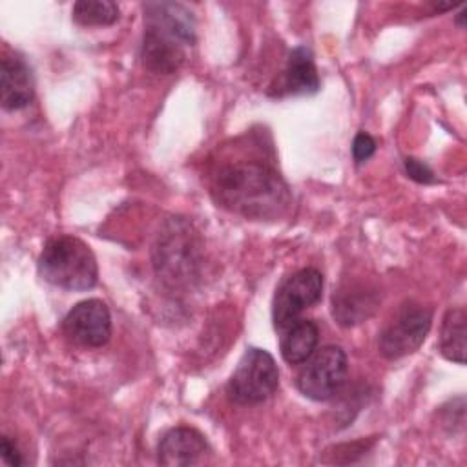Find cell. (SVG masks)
Wrapping results in <instances>:
<instances>
[{"label":"cell","instance_id":"1","mask_svg":"<svg viewBox=\"0 0 467 467\" xmlns=\"http://www.w3.org/2000/svg\"><path fill=\"white\" fill-rule=\"evenodd\" d=\"M210 192L217 204L248 219H275L288 202V186L279 171L261 159H237L219 164Z\"/></svg>","mask_w":467,"mask_h":467},{"label":"cell","instance_id":"2","mask_svg":"<svg viewBox=\"0 0 467 467\" xmlns=\"http://www.w3.org/2000/svg\"><path fill=\"white\" fill-rule=\"evenodd\" d=\"M195 42L192 13L175 2L144 4V35L140 58L153 73H175L186 60V47Z\"/></svg>","mask_w":467,"mask_h":467},{"label":"cell","instance_id":"3","mask_svg":"<svg viewBox=\"0 0 467 467\" xmlns=\"http://www.w3.org/2000/svg\"><path fill=\"white\" fill-rule=\"evenodd\" d=\"M201 241L192 224L181 217L170 219L153 246L157 275L171 288L190 286L202 265Z\"/></svg>","mask_w":467,"mask_h":467},{"label":"cell","instance_id":"4","mask_svg":"<svg viewBox=\"0 0 467 467\" xmlns=\"http://www.w3.org/2000/svg\"><path fill=\"white\" fill-rule=\"evenodd\" d=\"M38 274L64 290H89L97 285L99 266L91 248L78 237L55 235L38 255Z\"/></svg>","mask_w":467,"mask_h":467},{"label":"cell","instance_id":"5","mask_svg":"<svg viewBox=\"0 0 467 467\" xmlns=\"http://www.w3.org/2000/svg\"><path fill=\"white\" fill-rule=\"evenodd\" d=\"M279 387V370L270 352L250 347L241 356L228 379L226 394L235 405H257L266 401Z\"/></svg>","mask_w":467,"mask_h":467},{"label":"cell","instance_id":"6","mask_svg":"<svg viewBox=\"0 0 467 467\" xmlns=\"http://www.w3.org/2000/svg\"><path fill=\"white\" fill-rule=\"evenodd\" d=\"M432 323V310L414 301L403 303L379 332L378 347L383 358L400 359L420 348Z\"/></svg>","mask_w":467,"mask_h":467},{"label":"cell","instance_id":"7","mask_svg":"<svg viewBox=\"0 0 467 467\" xmlns=\"http://www.w3.org/2000/svg\"><path fill=\"white\" fill-rule=\"evenodd\" d=\"M347 372L345 350L337 345H327L305 361L297 374V389L314 401H327L343 389Z\"/></svg>","mask_w":467,"mask_h":467},{"label":"cell","instance_id":"8","mask_svg":"<svg viewBox=\"0 0 467 467\" xmlns=\"http://www.w3.org/2000/svg\"><path fill=\"white\" fill-rule=\"evenodd\" d=\"M323 294V274L317 268H301L286 277L277 288L272 303V321L275 330L283 332L294 325L299 316L314 306Z\"/></svg>","mask_w":467,"mask_h":467},{"label":"cell","instance_id":"9","mask_svg":"<svg viewBox=\"0 0 467 467\" xmlns=\"http://www.w3.org/2000/svg\"><path fill=\"white\" fill-rule=\"evenodd\" d=\"M66 337L80 347H102L111 336V314L104 301L86 299L77 303L62 319Z\"/></svg>","mask_w":467,"mask_h":467},{"label":"cell","instance_id":"10","mask_svg":"<svg viewBox=\"0 0 467 467\" xmlns=\"http://www.w3.org/2000/svg\"><path fill=\"white\" fill-rule=\"evenodd\" d=\"M208 451L204 436L193 427H173L159 441L157 460L162 465H193Z\"/></svg>","mask_w":467,"mask_h":467},{"label":"cell","instance_id":"11","mask_svg":"<svg viewBox=\"0 0 467 467\" xmlns=\"http://www.w3.org/2000/svg\"><path fill=\"white\" fill-rule=\"evenodd\" d=\"M0 89L4 109L15 111L26 108L35 95L31 69L16 53L2 57L0 67Z\"/></svg>","mask_w":467,"mask_h":467},{"label":"cell","instance_id":"12","mask_svg":"<svg viewBox=\"0 0 467 467\" xmlns=\"http://www.w3.org/2000/svg\"><path fill=\"white\" fill-rule=\"evenodd\" d=\"M378 292L363 283L343 285L332 296V314L341 327H354L365 321L378 306Z\"/></svg>","mask_w":467,"mask_h":467},{"label":"cell","instance_id":"13","mask_svg":"<svg viewBox=\"0 0 467 467\" xmlns=\"http://www.w3.org/2000/svg\"><path fill=\"white\" fill-rule=\"evenodd\" d=\"M283 86L290 95H312L319 89V75L310 47L297 46L292 49L285 67Z\"/></svg>","mask_w":467,"mask_h":467},{"label":"cell","instance_id":"14","mask_svg":"<svg viewBox=\"0 0 467 467\" xmlns=\"http://www.w3.org/2000/svg\"><path fill=\"white\" fill-rule=\"evenodd\" d=\"M319 341V328L312 319H297L283 330L281 356L288 365L305 363L316 350Z\"/></svg>","mask_w":467,"mask_h":467},{"label":"cell","instance_id":"15","mask_svg":"<svg viewBox=\"0 0 467 467\" xmlns=\"http://www.w3.org/2000/svg\"><path fill=\"white\" fill-rule=\"evenodd\" d=\"M441 354L460 365L465 363V310L462 306L449 308L440 330Z\"/></svg>","mask_w":467,"mask_h":467},{"label":"cell","instance_id":"16","mask_svg":"<svg viewBox=\"0 0 467 467\" xmlns=\"http://www.w3.org/2000/svg\"><path fill=\"white\" fill-rule=\"evenodd\" d=\"M119 18V5L111 0H78L73 20L80 26H111Z\"/></svg>","mask_w":467,"mask_h":467},{"label":"cell","instance_id":"17","mask_svg":"<svg viewBox=\"0 0 467 467\" xmlns=\"http://www.w3.org/2000/svg\"><path fill=\"white\" fill-rule=\"evenodd\" d=\"M374 151H376V140L368 133L359 131L352 140V157L356 164L368 161L374 155Z\"/></svg>","mask_w":467,"mask_h":467},{"label":"cell","instance_id":"18","mask_svg":"<svg viewBox=\"0 0 467 467\" xmlns=\"http://www.w3.org/2000/svg\"><path fill=\"white\" fill-rule=\"evenodd\" d=\"M405 171H407V175H409L412 181H416V182L429 184V182H434V181H436L432 170H431L425 162H421V161H418V159H414V157L405 159Z\"/></svg>","mask_w":467,"mask_h":467},{"label":"cell","instance_id":"19","mask_svg":"<svg viewBox=\"0 0 467 467\" xmlns=\"http://www.w3.org/2000/svg\"><path fill=\"white\" fill-rule=\"evenodd\" d=\"M0 454H2V460H4L7 465H11V467H20V465L24 463L22 454L18 452L16 445H15L7 436H2Z\"/></svg>","mask_w":467,"mask_h":467}]
</instances>
